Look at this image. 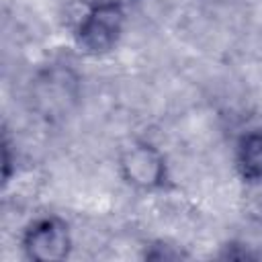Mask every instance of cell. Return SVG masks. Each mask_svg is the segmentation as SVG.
Returning <instances> with one entry per match:
<instances>
[{
    "label": "cell",
    "instance_id": "cell-1",
    "mask_svg": "<svg viewBox=\"0 0 262 262\" xmlns=\"http://www.w3.org/2000/svg\"><path fill=\"white\" fill-rule=\"evenodd\" d=\"M125 29V8L115 0L96 2L78 23V45L92 55L108 53L117 47Z\"/></svg>",
    "mask_w": 262,
    "mask_h": 262
},
{
    "label": "cell",
    "instance_id": "cell-2",
    "mask_svg": "<svg viewBox=\"0 0 262 262\" xmlns=\"http://www.w3.org/2000/svg\"><path fill=\"white\" fill-rule=\"evenodd\" d=\"M119 170L125 182L137 190H158L168 180L164 154L147 141L127 145L119 158Z\"/></svg>",
    "mask_w": 262,
    "mask_h": 262
},
{
    "label": "cell",
    "instance_id": "cell-3",
    "mask_svg": "<svg viewBox=\"0 0 262 262\" xmlns=\"http://www.w3.org/2000/svg\"><path fill=\"white\" fill-rule=\"evenodd\" d=\"M23 250L35 262H59L70 256V227L59 217H39L23 233Z\"/></svg>",
    "mask_w": 262,
    "mask_h": 262
},
{
    "label": "cell",
    "instance_id": "cell-4",
    "mask_svg": "<svg viewBox=\"0 0 262 262\" xmlns=\"http://www.w3.org/2000/svg\"><path fill=\"white\" fill-rule=\"evenodd\" d=\"M237 170L244 180H262V133H248L237 145Z\"/></svg>",
    "mask_w": 262,
    "mask_h": 262
}]
</instances>
